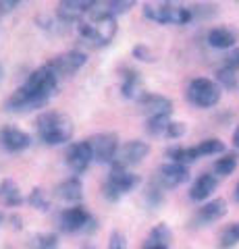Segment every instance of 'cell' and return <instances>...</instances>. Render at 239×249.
<instances>
[{
	"mask_svg": "<svg viewBox=\"0 0 239 249\" xmlns=\"http://www.w3.org/2000/svg\"><path fill=\"white\" fill-rule=\"evenodd\" d=\"M171 239H173V232L171 229L166 227V224H158V227H154L148 235V243H158V245H171Z\"/></svg>",
	"mask_w": 239,
	"mask_h": 249,
	"instance_id": "28",
	"label": "cell"
},
{
	"mask_svg": "<svg viewBox=\"0 0 239 249\" xmlns=\"http://www.w3.org/2000/svg\"><path fill=\"white\" fill-rule=\"evenodd\" d=\"M189 178V168L187 164H179V162H166L156 170L154 183L163 189H175V187L183 185Z\"/></svg>",
	"mask_w": 239,
	"mask_h": 249,
	"instance_id": "11",
	"label": "cell"
},
{
	"mask_svg": "<svg viewBox=\"0 0 239 249\" xmlns=\"http://www.w3.org/2000/svg\"><path fill=\"white\" fill-rule=\"evenodd\" d=\"M0 201H2L4 206L9 208H17L21 206L23 201V193L19 189V185L13 181V178H4V181H0Z\"/></svg>",
	"mask_w": 239,
	"mask_h": 249,
	"instance_id": "21",
	"label": "cell"
},
{
	"mask_svg": "<svg viewBox=\"0 0 239 249\" xmlns=\"http://www.w3.org/2000/svg\"><path fill=\"white\" fill-rule=\"evenodd\" d=\"M168 123H171V114L148 116V119H146V129H148L150 135H165Z\"/></svg>",
	"mask_w": 239,
	"mask_h": 249,
	"instance_id": "26",
	"label": "cell"
},
{
	"mask_svg": "<svg viewBox=\"0 0 239 249\" xmlns=\"http://www.w3.org/2000/svg\"><path fill=\"white\" fill-rule=\"evenodd\" d=\"M137 4V0H96L94 11L90 15L94 17H121L127 11H131Z\"/></svg>",
	"mask_w": 239,
	"mask_h": 249,
	"instance_id": "18",
	"label": "cell"
},
{
	"mask_svg": "<svg viewBox=\"0 0 239 249\" xmlns=\"http://www.w3.org/2000/svg\"><path fill=\"white\" fill-rule=\"evenodd\" d=\"M233 145L239 147V127L235 129V133H233Z\"/></svg>",
	"mask_w": 239,
	"mask_h": 249,
	"instance_id": "37",
	"label": "cell"
},
{
	"mask_svg": "<svg viewBox=\"0 0 239 249\" xmlns=\"http://www.w3.org/2000/svg\"><path fill=\"white\" fill-rule=\"evenodd\" d=\"M56 224L63 232H79V231H86L90 224H94V218H92V214L86 208L73 206L58 214Z\"/></svg>",
	"mask_w": 239,
	"mask_h": 249,
	"instance_id": "9",
	"label": "cell"
},
{
	"mask_svg": "<svg viewBox=\"0 0 239 249\" xmlns=\"http://www.w3.org/2000/svg\"><path fill=\"white\" fill-rule=\"evenodd\" d=\"M92 162H94V158H92V150H90L88 142L73 143L67 150V166L73 170V175L86 173Z\"/></svg>",
	"mask_w": 239,
	"mask_h": 249,
	"instance_id": "15",
	"label": "cell"
},
{
	"mask_svg": "<svg viewBox=\"0 0 239 249\" xmlns=\"http://www.w3.org/2000/svg\"><path fill=\"white\" fill-rule=\"evenodd\" d=\"M29 145H32V135L21 131L19 127L6 124V127L0 129V147L2 150L11 154H19V152H25Z\"/></svg>",
	"mask_w": 239,
	"mask_h": 249,
	"instance_id": "13",
	"label": "cell"
},
{
	"mask_svg": "<svg viewBox=\"0 0 239 249\" xmlns=\"http://www.w3.org/2000/svg\"><path fill=\"white\" fill-rule=\"evenodd\" d=\"M237 164H239L237 154H225V156H221V158H217L212 168H214V175L217 177H229L237 168Z\"/></svg>",
	"mask_w": 239,
	"mask_h": 249,
	"instance_id": "24",
	"label": "cell"
},
{
	"mask_svg": "<svg viewBox=\"0 0 239 249\" xmlns=\"http://www.w3.org/2000/svg\"><path fill=\"white\" fill-rule=\"evenodd\" d=\"M222 67L233 69V71L239 73V48H233L225 58H222Z\"/></svg>",
	"mask_w": 239,
	"mask_h": 249,
	"instance_id": "34",
	"label": "cell"
},
{
	"mask_svg": "<svg viewBox=\"0 0 239 249\" xmlns=\"http://www.w3.org/2000/svg\"><path fill=\"white\" fill-rule=\"evenodd\" d=\"M225 214H227V201L217 197V199L206 201L204 206H200L191 222H194V227H208V224L221 220Z\"/></svg>",
	"mask_w": 239,
	"mask_h": 249,
	"instance_id": "14",
	"label": "cell"
},
{
	"mask_svg": "<svg viewBox=\"0 0 239 249\" xmlns=\"http://www.w3.org/2000/svg\"><path fill=\"white\" fill-rule=\"evenodd\" d=\"M86 62H88L86 52H81V50H69L65 54H58V56H55V58L48 62V65H50L52 71H55L60 77V79H65V77L75 75L83 65H86Z\"/></svg>",
	"mask_w": 239,
	"mask_h": 249,
	"instance_id": "12",
	"label": "cell"
},
{
	"mask_svg": "<svg viewBox=\"0 0 239 249\" xmlns=\"http://www.w3.org/2000/svg\"><path fill=\"white\" fill-rule=\"evenodd\" d=\"M27 201L32 204L36 210H40V212H48L50 210V199L46 197V193L42 189H34L32 193H29V197Z\"/></svg>",
	"mask_w": 239,
	"mask_h": 249,
	"instance_id": "31",
	"label": "cell"
},
{
	"mask_svg": "<svg viewBox=\"0 0 239 249\" xmlns=\"http://www.w3.org/2000/svg\"><path fill=\"white\" fill-rule=\"evenodd\" d=\"M121 91H123V96H125V98H131V100H140V98L144 96L140 73H135V71L127 73V75H125V79H123Z\"/></svg>",
	"mask_w": 239,
	"mask_h": 249,
	"instance_id": "22",
	"label": "cell"
},
{
	"mask_svg": "<svg viewBox=\"0 0 239 249\" xmlns=\"http://www.w3.org/2000/svg\"><path fill=\"white\" fill-rule=\"evenodd\" d=\"M90 150H92V158L98 164H112L114 156L119 152V137L117 133H96L86 139Z\"/></svg>",
	"mask_w": 239,
	"mask_h": 249,
	"instance_id": "7",
	"label": "cell"
},
{
	"mask_svg": "<svg viewBox=\"0 0 239 249\" xmlns=\"http://www.w3.org/2000/svg\"><path fill=\"white\" fill-rule=\"evenodd\" d=\"M144 17L158 25H189L198 19L196 6H181L173 2H154L144 6Z\"/></svg>",
	"mask_w": 239,
	"mask_h": 249,
	"instance_id": "4",
	"label": "cell"
},
{
	"mask_svg": "<svg viewBox=\"0 0 239 249\" xmlns=\"http://www.w3.org/2000/svg\"><path fill=\"white\" fill-rule=\"evenodd\" d=\"M185 131H187V129H185V124L183 123H175V121H171V123H168V127H166V137L168 139H179V137H183L185 135Z\"/></svg>",
	"mask_w": 239,
	"mask_h": 249,
	"instance_id": "33",
	"label": "cell"
},
{
	"mask_svg": "<svg viewBox=\"0 0 239 249\" xmlns=\"http://www.w3.org/2000/svg\"><path fill=\"white\" fill-rule=\"evenodd\" d=\"M137 185H140V177L133 175L131 170H127V168H112L110 175L106 177L102 189H104L106 199L117 201L123 196H127V193L133 191Z\"/></svg>",
	"mask_w": 239,
	"mask_h": 249,
	"instance_id": "6",
	"label": "cell"
},
{
	"mask_svg": "<svg viewBox=\"0 0 239 249\" xmlns=\"http://www.w3.org/2000/svg\"><path fill=\"white\" fill-rule=\"evenodd\" d=\"M196 150L200 158H204V156H217L225 152V143L221 139H204V142H200L196 145Z\"/></svg>",
	"mask_w": 239,
	"mask_h": 249,
	"instance_id": "27",
	"label": "cell"
},
{
	"mask_svg": "<svg viewBox=\"0 0 239 249\" xmlns=\"http://www.w3.org/2000/svg\"><path fill=\"white\" fill-rule=\"evenodd\" d=\"M185 96H187L189 104L196 106V108H212L221 102V96H222V88L208 79V77H196L191 79L187 89H185Z\"/></svg>",
	"mask_w": 239,
	"mask_h": 249,
	"instance_id": "5",
	"label": "cell"
},
{
	"mask_svg": "<svg viewBox=\"0 0 239 249\" xmlns=\"http://www.w3.org/2000/svg\"><path fill=\"white\" fill-rule=\"evenodd\" d=\"M60 77L52 71L50 65H44L40 69L27 77L23 85L13 91V96H9L4 108L13 112H23V110H36V108H42L44 104H48L55 93L58 89Z\"/></svg>",
	"mask_w": 239,
	"mask_h": 249,
	"instance_id": "1",
	"label": "cell"
},
{
	"mask_svg": "<svg viewBox=\"0 0 239 249\" xmlns=\"http://www.w3.org/2000/svg\"><path fill=\"white\" fill-rule=\"evenodd\" d=\"M73 131H75L73 121L65 112H58V110H46L36 121L37 139L44 145H50V147L69 143L73 137Z\"/></svg>",
	"mask_w": 239,
	"mask_h": 249,
	"instance_id": "2",
	"label": "cell"
},
{
	"mask_svg": "<svg viewBox=\"0 0 239 249\" xmlns=\"http://www.w3.org/2000/svg\"><path fill=\"white\" fill-rule=\"evenodd\" d=\"M150 154V143L142 142V139H131V142L123 143L119 147L117 156L112 160V168H133Z\"/></svg>",
	"mask_w": 239,
	"mask_h": 249,
	"instance_id": "8",
	"label": "cell"
},
{
	"mask_svg": "<svg viewBox=\"0 0 239 249\" xmlns=\"http://www.w3.org/2000/svg\"><path fill=\"white\" fill-rule=\"evenodd\" d=\"M235 199L239 201V183H237V187H235Z\"/></svg>",
	"mask_w": 239,
	"mask_h": 249,
	"instance_id": "38",
	"label": "cell"
},
{
	"mask_svg": "<svg viewBox=\"0 0 239 249\" xmlns=\"http://www.w3.org/2000/svg\"><path fill=\"white\" fill-rule=\"evenodd\" d=\"M217 187H219V177L210 175V173H204V175H200L196 178L194 185H191L189 197L194 201H206V199L212 197V193L217 191Z\"/></svg>",
	"mask_w": 239,
	"mask_h": 249,
	"instance_id": "19",
	"label": "cell"
},
{
	"mask_svg": "<svg viewBox=\"0 0 239 249\" xmlns=\"http://www.w3.org/2000/svg\"><path fill=\"white\" fill-rule=\"evenodd\" d=\"M142 112L146 116H158V114H173V102L165 96H158V93H150L144 91V96L137 100Z\"/></svg>",
	"mask_w": 239,
	"mask_h": 249,
	"instance_id": "17",
	"label": "cell"
},
{
	"mask_svg": "<svg viewBox=\"0 0 239 249\" xmlns=\"http://www.w3.org/2000/svg\"><path fill=\"white\" fill-rule=\"evenodd\" d=\"M239 245V222H233L221 232V247L222 249H231Z\"/></svg>",
	"mask_w": 239,
	"mask_h": 249,
	"instance_id": "29",
	"label": "cell"
},
{
	"mask_svg": "<svg viewBox=\"0 0 239 249\" xmlns=\"http://www.w3.org/2000/svg\"><path fill=\"white\" fill-rule=\"evenodd\" d=\"M117 29L119 25L114 17H94V15H90L88 19L79 23V37L90 48H106L114 40Z\"/></svg>",
	"mask_w": 239,
	"mask_h": 249,
	"instance_id": "3",
	"label": "cell"
},
{
	"mask_svg": "<svg viewBox=\"0 0 239 249\" xmlns=\"http://www.w3.org/2000/svg\"><path fill=\"white\" fill-rule=\"evenodd\" d=\"M56 196L63 201H69V204H77V201H81L83 185L79 181V177H71V178H67V181L60 183L56 187Z\"/></svg>",
	"mask_w": 239,
	"mask_h": 249,
	"instance_id": "20",
	"label": "cell"
},
{
	"mask_svg": "<svg viewBox=\"0 0 239 249\" xmlns=\"http://www.w3.org/2000/svg\"><path fill=\"white\" fill-rule=\"evenodd\" d=\"M133 54H135V58H140V60H152L150 50H148V48H144V46H137Z\"/></svg>",
	"mask_w": 239,
	"mask_h": 249,
	"instance_id": "36",
	"label": "cell"
},
{
	"mask_svg": "<svg viewBox=\"0 0 239 249\" xmlns=\"http://www.w3.org/2000/svg\"><path fill=\"white\" fill-rule=\"evenodd\" d=\"M237 40H239L237 31L231 29V27H225V25L212 27L206 34L208 46H210V48H217V50H233V48H237Z\"/></svg>",
	"mask_w": 239,
	"mask_h": 249,
	"instance_id": "16",
	"label": "cell"
},
{
	"mask_svg": "<svg viewBox=\"0 0 239 249\" xmlns=\"http://www.w3.org/2000/svg\"><path fill=\"white\" fill-rule=\"evenodd\" d=\"M29 249H56L58 245V237L55 232H37L32 239L27 241Z\"/></svg>",
	"mask_w": 239,
	"mask_h": 249,
	"instance_id": "25",
	"label": "cell"
},
{
	"mask_svg": "<svg viewBox=\"0 0 239 249\" xmlns=\"http://www.w3.org/2000/svg\"><path fill=\"white\" fill-rule=\"evenodd\" d=\"M217 83L225 89H235L237 88V71L227 67H221L217 71Z\"/></svg>",
	"mask_w": 239,
	"mask_h": 249,
	"instance_id": "30",
	"label": "cell"
},
{
	"mask_svg": "<svg viewBox=\"0 0 239 249\" xmlns=\"http://www.w3.org/2000/svg\"><path fill=\"white\" fill-rule=\"evenodd\" d=\"M109 249H129L127 237L123 235L121 231H114L110 235V239H109Z\"/></svg>",
	"mask_w": 239,
	"mask_h": 249,
	"instance_id": "32",
	"label": "cell"
},
{
	"mask_svg": "<svg viewBox=\"0 0 239 249\" xmlns=\"http://www.w3.org/2000/svg\"><path fill=\"white\" fill-rule=\"evenodd\" d=\"M168 158H171V162H179V164H191V162H196L200 156H198L196 145H191V147L177 145V147H171V150H168Z\"/></svg>",
	"mask_w": 239,
	"mask_h": 249,
	"instance_id": "23",
	"label": "cell"
},
{
	"mask_svg": "<svg viewBox=\"0 0 239 249\" xmlns=\"http://www.w3.org/2000/svg\"><path fill=\"white\" fill-rule=\"evenodd\" d=\"M96 0H60L56 6V17L60 23H77L90 17Z\"/></svg>",
	"mask_w": 239,
	"mask_h": 249,
	"instance_id": "10",
	"label": "cell"
},
{
	"mask_svg": "<svg viewBox=\"0 0 239 249\" xmlns=\"http://www.w3.org/2000/svg\"><path fill=\"white\" fill-rule=\"evenodd\" d=\"M19 4H21V0H0V19L4 15H9L11 11H15Z\"/></svg>",
	"mask_w": 239,
	"mask_h": 249,
	"instance_id": "35",
	"label": "cell"
}]
</instances>
